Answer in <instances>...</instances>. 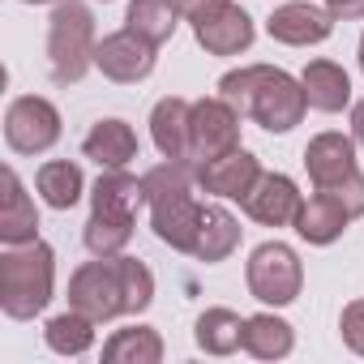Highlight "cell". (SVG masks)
Here are the masks:
<instances>
[{
  "instance_id": "cell-7",
  "label": "cell",
  "mask_w": 364,
  "mask_h": 364,
  "mask_svg": "<svg viewBox=\"0 0 364 364\" xmlns=\"http://www.w3.org/2000/svg\"><path fill=\"white\" fill-rule=\"evenodd\" d=\"M60 141V112L43 95H22L5 112V146L14 154H48Z\"/></svg>"
},
{
  "instance_id": "cell-12",
  "label": "cell",
  "mask_w": 364,
  "mask_h": 364,
  "mask_svg": "<svg viewBox=\"0 0 364 364\" xmlns=\"http://www.w3.org/2000/svg\"><path fill=\"white\" fill-rule=\"evenodd\" d=\"M193 39L210 56H240V52L253 48L257 26H253V18L240 5H232V0H228L223 9H215V14H206V18L193 22Z\"/></svg>"
},
{
  "instance_id": "cell-29",
  "label": "cell",
  "mask_w": 364,
  "mask_h": 364,
  "mask_svg": "<svg viewBox=\"0 0 364 364\" xmlns=\"http://www.w3.org/2000/svg\"><path fill=\"white\" fill-rule=\"evenodd\" d=\"M326 193H334V198L347 206V215H351V219H360V215H364V171L355 167L351 176H343L338 185H334V189H326Z\"/></svg>"
},
{
  "instance_id": "cell-3",
  "label": "cell",
  "mask_w": 364,
  "mask_h": 364,
  "mask_svg": "<svg viewBox=\"0 0 364 364\" xmlns=\"http://www.w3.org/2000/svg\"><path fill=\"white\" fill-rule=\"evenodd\" d=\"M146 185V206H150V228L163 245H171L176 253H189L198 223H202V202L193 198L198 185V163L185 159H163L159 167H150L141 176Z\"/></svg>"
},
{
  "instance_id": "cell-23",
  "label": "cell",
  "mask_w": 364,
  "mask_h": 364,
  "mask_svg": "<svg viewBox=\"0 0 364 364\" xmlns=\"http://www.w3.org/2000/svg\"><path fill=\"white\" fill-rule=\"evenodd\" d=\"M193 338L206 355H232L245 347V317L232 309H206L193 326Z\"/></svg>"
},
{
  "instance_id": "cell-31",
  "label": "cell",
  "mask_w": 364,
  "mask_h": 364,
  "mask_svg": "<svg viewBox=\"0 0 364 364\" xmlns=\"http://www.w3.org/2000/svg\"><path fill=\"white\" fill-rule=\"evenodd\" d=\"M321 5H326L334 18H343V22H360V18H364V0H321Z\"/></svg>"
},
{
  "instance_id": "cell-17",
  "label": "cell",
  "mask_w": 364,
  "mask_h": 364,
  "mask_svg": "<svg viewBox=\"0 0 364 364\" xmlns=\"http://www.w3.org/2000/svg\"><path fill=\"white\" fill-rule=\"evenodd\" d=\"M189 116H193V103L180 99V95H167L154 103L150 112V137H154V150L163 159H189Z\"/></svg>"
},
{
  "instance_id": "cell-22",
  "label": "cell",
  "mask_w": 364,
  "mask_h": 364,
  "mask_svg": "<svg viewBox=\"0 0 364 364\" xmlns=\"http://www.w3.org/2000/svg\"><path fill=\"white\" fill-rule=\"evenodd\" d=\"M35 189H39V198H43L52 210H73V206L82 202V193H86V176H82V167L69 163V159H48V163L35 171Z\"/></svg>"
},
{
  "instance_id": "cell-30",
  "label": "cell",
  "mask_w": 364,
  "mask_h": 364,
  "mask_svg": "<svg viewBox=\"0 0 364 364\" xmlns=\"http://www.w3.org/2000/svg\"><path fill=\"white\" fill-rule=\"evenodd\" d=\"M338 334H343V343H347L355 355H364V300H351V304L343 309Z\"/></svg>"
},
{
  "instance_id": "cell-13",
  "label": "cell",
  "mask_w": 364,
  "mask_h": 364,
  "mask_svg": "<svg viewBox=\"0 0 364 364\" xmlns=\"http://www.w3.org/2000/svg\"><path fill=\"white\" fill-rule=\"evenodd\" d=\"M257 176H262V163L257 154H249L245 146L219 154V159H206L198 163V189H206L210 198H232L240 202L253 185H257Z\"/></svg>"
},
{
  "instance_id": "cell-9",
  "label": "cell",
  "mask_w": 364,
  "mask_h": 364,
  "mask_svg": "<svg viewBox=\"0 0 364 364\" xmlns=\"http://www.w3.org/2000/svg\"><path fill=\"white\" fill-rule=\"evenodd\" d=\"M95 69L107 77V82H120V86H133V82H146L154 73V43L141 39L137 31H112L99 39L95 48Z\"/></svg>"
},
{
  "instance_id": "cell-16",
  "label": "cell",
  "mask_w": 364,
  "mask_h": 364,
  "mask_svg": "<svg viewBox=\"0 0 364 364\" xmlns=\"http://www.w3.org/2000/svg\"><path fill=\"white\" fill-rule=\"evenodd\" d=\"M347 223H351V215H347V206L334 198V193H326V189H317L313 198H304L300 202V210H296V236L300 240H309V245H317V249H326V245H334L343 232H347Z\"/></svg>"
},
{
  "instance_id": "cell-2",
  "label": "cell",
  "mask_w": 364,
  "mask_h": 364,
  "mask_svg": "<svg viewBox=\"0 0 364 364\" xmlns=\"http://www.w3.org/2000/svg\"><path fill=\"white\" fill-rule=\"evenodd\" d=\"M219 95L245 120L262 124L266 133H291L309 112L300 77H291L287 69H274V65H240V69L223 73Z\"/></svg>"
},
{
  "instance_id": "cell-1",
  "label": "cell",
  "mask_w": 364,
  "mask_h": 364,
  "mask_svg": "<svg viewBox=\"0 0 364 364\" xmlns=\"http://www.w3.org/2000/svg\"><path fill=\"white\" fill-rule=\"evenodd\" d=\"M150 300H154L150 266L137 257H124V253L86 262L69 279V309L86 313L99 326H107L116 317H133V313L150 309Z\"/></svg>"
},
{
  "instance_id": "cell-18",
  "label": "cell",
  "mask_w": 364,
  "mask_h": 364,
  "mask_svg": "<svg viewBox=\"0 0 364 364\" xmlns=\"http://www.w3.org/2000/svg\"><path fill=\"white\" fill-rule=\"evenodd\" d=\"M240 219L223 206H202V223H198V236H193V249L189 257L215 266V262H228L236 249H240Z\"/></svg>"
},
{
  "instance_id": "cell-4",
  "label": "cell",
  "mask_w": 364,
  "mask_h": 364,
  "mask_svg": "<svg viewBox=\"0 0 364 364\" xmlns=\"http://www.w3.org/2000/svg\"><path fill=\"white\" fill-rule=\"evenodd\" d=\"M56 291V253L43 240L5 245L0 253V309L14 321H31L52 304Z\"/></svg>"
},
{
  "instance_id": "cell-20",
  "label": "cell",
  "mask_w": 364,
  "mask_h": 364,
  "mask_svg": "<svg viewBox=\"0 0 364 364\" xmlns=\"http://www.w3.org/2000/svg\"><path fill=\"white\" fill-rule=\"evenodd\" d=\"M82 154L90 163H99V167H129L137 159V133H133V124H124L116 116L112 120H99L82 137Z\"/></svg>"
},
{
  "instance_id": "cell-32",
  "label": "cell",
  "mask_w": 364,
  "mask_h": 364,
  "mask_svg": "<svg viewBox=\"0 0 364 364\" xmlns=\"http://www.w3.org/2000/svg\"><path fill=\"white\" fill-rule=\"evenodd\" d=\"M223 5H228V0H180V14H185L189 22H198V18H206V14H215Z\"/></svg>"
},
{
  "instance_id": "cell-8",
  "label": "cell",
  "mask_w": 364,
  "mask_h": 364,
  "mask_svg": "<svg viewBox=\"0 0 364 364\" xmlns=\"http://www.w3.org/2000/svg\"><path fill=\"white\" fill-rule=\"evenodd\" d=\"M240 112L223 99V95H210V99H198L193 103V116H189V159L193 163H206V159H219L228 150L240 146Z\"/></svg>"
},
{
  "instance_id": "cell-26",
  "label": "cell",
  "mask_w": 364,
  "mask_h": 364,
  "mask_svg": "<svg viewBox=\"0 0 364 364\" xmlns=\"http://www.w3.org/2000/svg\"><path fill=\"white\" fill-rule=\"evenodd\" d=\"M103 360H107V364H159V360H163V338H159V330H150V326L116 330V334L103 343Z\"/></svg>"
},
{
  "instance_id": "cell-27",
  "label": "cell",
  "mask_w": 364,
  "mask_h": 364,
  "mask_svg": "<svg viewBox=\"0 0 364 364\" xmlns=\"http://www.w3.org/2000/svg\"><path fill=\"white\" fill-rule=\"evenodd\" d=\"M133 223H137L133 215L90 210L82 240H86V249H90L95 257H116V253H124V249H129V240H133Z\"/></svg>"
},
{
  "instance_id": "cell-10",
  "label": "cell",
  "mask_w": 364,
  "mask_h": 364,
  "mask_svg": "<svg viewBox=\"0 0 364 364\" xmlns=\"http://www.w3.org/2000/svg\"><path fill=\"white\" fill-rule=\"evenodd\" d=\"M300 189H296V180L283 176V171H262L257 176V185L240 198L245 215L262 228H291L296 223V210H300Z\"/></svg>"
},
{
  "instance_id": "cell-34",
  "label": "cell",
  "mask_w": 364,
  "mask_h": 364,
  "mask_svg": "<svg viewBox=\"0 0 364 364\" xmlns=\"http://www.w3.org/2000/svg\"><path fill=\"white\" fill-rule=\"evenodd\" d=\"M355 56H360V73H364V35H360V52Z\"/></svg>"
},
{
  "instance_id": "cell-6",
  "label": "cell",
  "mask_w": 364,
  "mask_h": 364,
  "mask_svg": "<svg viewBox=\"0 0 364 364\" xmlns=\"http://www.w3.org/2000/svg\"><path fill=\"white\" fill-rule=\"evenodd\" d=\"M245 283H249V296H253V300L283 309V304H291V300L300 296V287H304V266H300V257H296L291 245L266 240V245H257V249L249 253V262H245Z\"/></svg>"
},
{
  "instance_id": "cell-36",
  "label": "cell",
  "mask_w": 364,
  "mask_h": 364,
  "mask_svg": "<svg viewBox=\"0 0 364 364\" xmlns=\"http://www.w3.org/2000/svg\"><path fill=\"white\" fill-rule=\"evenodd\" d=\"M103 5H107V0H103Z\"/></svg>"
},
{
  "instance_id": "cell-14",
  "label": "cell",
  "mask_w": 364,
  "mask_h": 364,
  "mask_svg": "<svg viewBox=\"0 0 364 364\" xmlns=\"http://www.w3.org/2000/svg\"><path fill=\"white\" fill-rule=\"evenodd\" d=\"M0 245H31L39 240V210L22 185V176L14 167L0 171Z\"/></svg>"
},
{
  "instance_id": "cell-11",
  "label": "cell",
  "mask_w": 364,
  "mask_h": 364,
  "mask_svg": "<svg viewBox=\"0 0 364 364\" xmlns=\"http://www.w3.org/2000/svg\"><path fill=\"white\" fill-rule=\"evenodd\" d=\"M334 14L321 9V5H309V0H287L279 5L270 18H266V35L274 43H287V48H313V43H326L330 31H334Z\"/></svg>"
},
{
  "instance_id": "cell-21",
  "label": "cell",
  "mask_w": 364,
  "mask_h": 364,
  "mask_svg": "<svg viewBox=\"0 0 364 364\" xmlns=\"http://www.w3.org/2000/svg\"><path fill=\"white\" fill-rule=\"evenodd\" d=\"M146 206V185L124 167H103V176L90 189V210H112V215H133Z\"/></svg>"
},
{
  "instance_id": "cell-28",
  "label": "cell",
  "mask_w": 364,
  "mask_h": 364,
  "mask_svg": "<svg viewBox=\"0 0 364 364\" xmlns=\"http://www.w3.org/2000/svg\"><path fill=\"white\" fill-rule=\"evenodd\" d=\"M95 326L86 313L69 309V313H56L48 326H43V343L56 351V355H86L95 347Z\"/></svg>"
},
{
  "instance_id": "cell-25",
  "label": "cell",
  "mask_w": 364,
  "mask_h": 364,
  "mask_svg": "<svg viewBox=\"0 0 364 364\" xmlns=\"http://www.w3.org/2000/svg\"><path fill=\"white\" fill-rule=\"evenodd\" d=\"M180 18H185L180 14V0H133L129 14H124V26L159 48V43H167L176 35Z\"/></svg>"
},
{
  "instance_id": "cell-24",
  "label": "cell",
  "mask_w": 364,
  "mask_h": 364,
  "mask_svg": "<svg viewBox=\"0 0 364 364\" xmlns=\"http://www.w3.org/2000/svg\"><path fill=\"white\" fill-rule=\"evenodd\" d=\"M291 347H296V330L283 317H274V313L245 317V351L249 355H257V360H283V355H291Z\"/></svg>"
},
{
  "instance_id": "cell-35",
  "label": "cell",
  "mask_w": 364,
  "mask_h": 364,
  "mask_svg": "<svg viewBox=\"0 0 364 364\" xmlns=\"http://www.w3.org/2000/svg\"><path fill=\"white\" fill-rule=\"evenodd\" d=\"M22 5H56V0H22Z\"/></svg>"
},
{
  "instance_id": "cell-15",
  "label": "cell",
  "mask_w": 364,
  "mask_h": 364,
  "mask_svg": "<svg viewBox=\"0 0 364 364\" xmlns=\"http://www.w3.org/2000/svg\"><path fill=\"white\" fill-rule=\"evenodd\" d=\"M304 167H309V180L313 189H334L343 176L355 171V137H343V133H317L309 146H304Z\"/></svg>"
},
{
  "instance_id": "cell-5",
  "label": "cell",
  "mask_w": 364,
  "mask_h": 364,
  "mask_svg": "<svg viewBox=\"0 0 364 364\" xmlns=\"http://www.w3.org/2000/svg\"><path fill=\"white\" fill-rule=\"evenodd\" d=\"M95 14L86 0H56L48 18V65L56 86H77L95 69Z\"/></svg>"
},
{
  "instance_id": "cell-19",
  "label": "cell",
  "mask_w": 364,
  "mask_h": 364,
  "mask_svg": "<svg viewBox=\"0 0 364 364\" xmlns=\"http://www.w3.org/2000/svg\"><path fill=\"white\" fill-rule=\"evenodd\" d=\"M300 86H304V99L313 112H343L351 103V77L343 65L334 60H309L304 73H300Z\"/></svg>"
},
{
  "instance_id": "cell-33",
  "label": "cell",
  "mask_w": 364,
  "mask_h": 364,
  "mask_svg": "<svg viewBox=\"0 0 364 364\" xmlns=\"http://www.w3.org/2000/svg\"><path fill=\"white\" fill-rule=\"evenodd\" d=\"M351 137H355V146H364V99L351 107Z\"/></svg>"
}]
</instances>
